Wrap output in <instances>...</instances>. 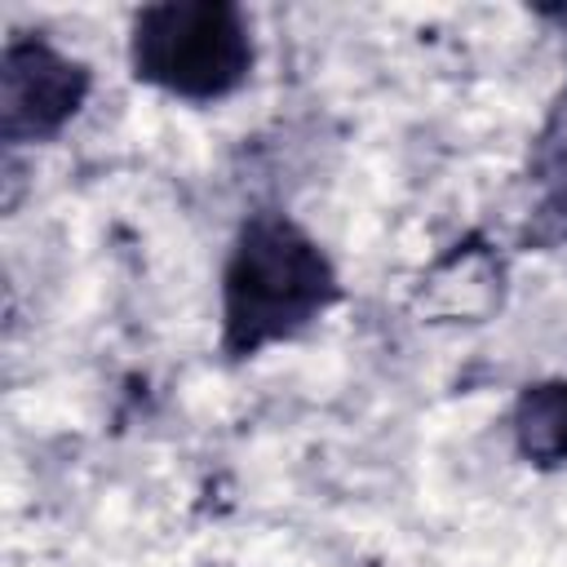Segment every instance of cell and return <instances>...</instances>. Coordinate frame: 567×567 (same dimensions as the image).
Instances as JSON below:
<instances>
[{
    "label": "cell",
    "instance_id": "obj_4",
    "mask_svg": "<svg viewBox=\"0 0 567 567\" xmlns=\"http://www.w3.org/2000/svg\"><path fill=\"white\" fill-rule=\"evenodd\" d=\"M514 439L527 461H567V381H545L523 390L514 408Z\"/></svg>",
    "mask_w": 567,
    "mask_h": 567
},
{
    "label": "cell",
    "instance_id": "obj_1",
    "mask_svg": "<svg viewBox=\"0 0 567 567\" xmlns=\"http://www.w3.org/2000/svg\"><path fill=\"white\" fill-rule=\"evenodd\" d=\"M337 297L328 257L284 217L261 213L239 230V244L221 275L226 346L252 354L279 337L306 328Z\"/></svg>",
    "mask_w": 567,
    "mask_h": 567
},
{
    "label": "cell",
    "instance_id": "obj_2",
    "mask_svg": "<svg viewBox=\"0 0 567 567\" xmlns=\"http://www.w3.org/2000/svg\"><path fill=\"white\" fill-rule=\"evenodd\" d=\"M252 66V35L235 4H151L133 22V71L137 80L213 102L244 84Z\"/></svg>",
    "mask_w": 567,
    "mask_h": 567
},
{
    "label": "cell",
    "instance_id": "obj_3",
    "mask_svg": "<svg viewBox=\"0 0 567 567\" xmlns=\"http://www.w3.org/2000/svg\"><path fill=\"white\" fill-rule=\"evenodd\" d=\"M89 93V71L44 40H22L9 44L4 71H0V115H4V137H49L58 133L84 102Z\"/></svg>",
    "mask_w": 567,
    "mask_h": 567
}]
</instances>
